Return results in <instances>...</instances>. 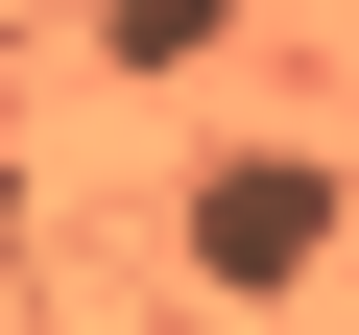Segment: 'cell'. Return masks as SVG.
I'll list each match as a JSON object with an SVG mask.
<instances>
[{"mask_svg": "<svg viewBox=\"0 0 359 335\" xmlns=\"http://www.w3.org/2000/svg\"><path fill=\"white\" fill-rule=\"evenodd\" d=\"M311 264H335V168H287V144H216V168H192V287L287 311Z\"/></svg>", "mask_w": 359, "mask_h": 335, "instance_id": "cell-1", "label": "cell"}, {"mask_svg": "<svg viewBox=\"0 0 359 335\" xmlns=\"http://www.w3.org/2000/svg\"><path fill=\"white\" fill-rule=\"evenodd\" d=\"M216 25H240V0H96V48H120V72H192Z\"/></svg>", "mask_w": 359, "mask_h": 335, "instance_id": "cell-2", "label": "cell"}]
</instances>
